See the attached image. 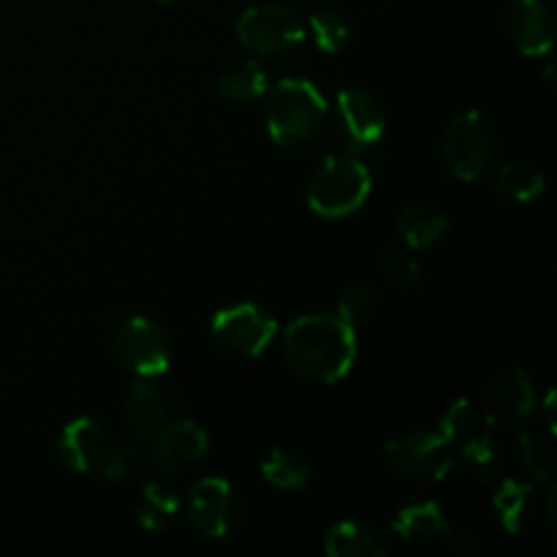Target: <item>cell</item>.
<instances>
[{"label": "cell", "mask_w": 557, "mask_h": 557, "mask_svg": "<svg viewBox=\"0 0 557 557\" xmlns=\"http://www.w3.org/2000/svg\"><path fill=\"white\" fill-rule=\"evenodd\" d=\"M495 188L504 199L517 201V205H528V201L539 199L547 188V180L531 163H504L495 174Z\"/></svg>", "instance_id": "obj_23"}, {"label": "cell", "mask_w": 557, "mask_h": 557, "mask_svg": "<svg viewBox=\"0 0 557 557\" xmlns=\"http://www.w3.org/2000/svg\"><path fill=\"white\" fill-rule=\"evenodd\" d=\"M324 549L330 557H381L386 544L370 522L341 520L326 531Z\"/></svg>", "instance_id": "obj_18"}, {"label": "cell", "mask_w": 557, "mask_h": 557, "mask_svg": "<svg viewBox=\"0 0 557 557\" xmlns=\"http://www.w3.org/2000/svg\"><path fill=\"white\" fill-rule=\"evenodd\" d=\"M509 41L528 58H544L555 44V9L549 0H509L504 11Z\"/></svg>", "instance_id": "obj_13"}, {"label": "cell", "mask_w": 557, "mask_h": 557, "mask_svg": "<svg viewBox=\"0 0 557 557\" xmlns=\"http://www.w3.org/2000/svg\"><path fill=\"white\" fill-rule=\"evenodd\" d=\"M308 36H313L315 47L326 54H337L351 41V22L341 11H315L308 22Z\"/></svg>", "instance_id": "obj_25"}, {"label": "cell", "mask_w": 557, "mask_h": 557, "mask_svg": "<svg viewBox=\"0 0 557 557\" xmlns=\"http://www.w3.org/2000/svg\"><path fill=\"white\" fill-rule=\"evenodd\" d=\"M114 444L107 428L90 417L74 419L63 428L58 438V457L69 471L74 473H98L107 457L112 455Z\"/></svg>", "instance_id": "obj_14"}, {"label": "cell", "mask_w": 557, "mask_h": 557, "mask_svg": "<svg viewBox=\"0 0 557 557\" xmlns=\"http://www.w3.org/2000/svg\"><path fill=\"white\" fill-rule=\"evenodd\" d=\"M218 96L226 98L232 103H253L267 96L270 82H267V71L261 69L256 60H245V63L232 65L218 76Z\"/></svg>", "instance_id": "obj_20"}, {"label": "cell", "mask_w": 557, "mask_h": 557, "mask_svg": "<svg viewBox=\"0 0 557 557\" xmlns=\"http://www.w3.org/2000/svg\"><path fill=\"white\" fill-rule=\"evenodd\" d=\"M495 515H498L500 525L509 533H522L531 525V511H533V490L528 484L506 479L498 487L493 498Z\"/></svg>", "instance_id": "obj_22"}, {"label": "cell", "mask_w": 557, "mask_h": 557, "mask_svg": "<svg viewBox=\"0 0 557 557\" xmlns=\"http://www.w3.org/2000/svg\"><path fill=\"white\" fill-rule=\"evenodd\" d=\"M237 38L259 58H281L308 38V22L286 3H259L239 14Z\"/></svg>", "instance_id": "obj_5"}, {"label": "cell", "mask_w": 557, "mask_h": 557, "mask_svg": "<svg viewBox=\"0 0 557 557\" xmlns=\"http://www.w3.org/2000/svg\"><path fill=\"white\" fill-rule=\"evenodd\" d=\"M283 357L288 368L315 384L346 379L357 359V332L341 315H302L283 335Z\"/></svg>", "instance_id": "obj_1"}, {"label": "cell", "mask_w": 557, "mask_h": 557, "mask_svg": "<svg viewBox=\"0 0 557 557\" xmlns=\"http://www.w3.org/2000/svg\"><path fill=\"white\" fill-rule=\"evenodd\" d=\"M520 460L525 471L531 473L536 482H553L555 471V455L544 438L536 433H528L520 428Z\"/></svg>", "instance_id": "obj_27"}, {"label": "cell", "mask_w": 557, "mask_h": 557, "mask_svg": "<svg viewBox=\"0 0 557 557\" xmlns=\"http://www.w3.org/2000/svg\"><path fill=\"white\" fill-rule=\"evenodd\" d=\"M381 272L389 283L397 286H413L419 281V261L408 248H389L381 256Z\"/></svg>", "instance_id": "obj_29"}, {"label": "cell", "mask_w": 557, "mask_h": 557, "mask_svg": "<svg viewBox=\"0 0 557 557\" xmlns=\"http://www.w3.org/2000/svg\"><path fill=\"white\" fill-rule=\"evenodd\" d=\"M386 131V112L381 98L368 87H346L335 101V136L341 139V152L368 150L379 145Z\"/></svg>", "instance_id": "obj_10"}, {"label": "cell", "mask_w": 557, "mask_h": 557, "mask_svg": "<svg viewBox=\"0 0 557 557\" xmlns=\"http://www.w3.org/2000/svg\"><path fill=\"white\" fill-rule=\"evenodd\" d=\"M451 232V221L433 201H411L397 215V234L413 250L435 248Z\"/></svg>", "instance_id": "obj_16"}, {"label": "cell", "mask_w": 557, "mask_h": 557, "mask_svg": "<svg viewBox=\"0 0 557 557\" xmlns=\"http://www.w3.org/2000/svg\"><path fill=\"white\" fill-rule=\"evenodd\" d=\"M180 511H183V506H180L174 490H169L161 482H147L136 498V522L145 531H169L180 520Z\"/></svg>", "instance_id": "obj_19"}, {"label": "cell", "mask_w": 557, "mask_h": 557, "mask_svg": "<svg viewBox=\"0 0 557 557\" xmlns=\"http://www.w3.org/2000/svg\"><path fill=\"white\" fill-rule=\"evenodd\" d=\"M114 362L134 379H158L172 362L169 332L150 315H131L120 321L112 335Z\"/></svg>", "instance_id": "obj_6"}, {"label": "cell", "mask_w": 557, "mask_h": 557, "mask_svg": "<svg viewBox=\"0 0 557 557\" xmlns=\"http://www.w3.org/2000/svg\"><path fill=\"white\" fill-rule=\"evenodd\" d=\"M207 449H210V438L190 419H169L158 433L147 438V455L152 466L166 473H183L199 466Z\"/></svg>", "instance_id": "obj_12"}, {"label": "cell", "mask_w": 557, "mask_h": 557, "mask_svg": "<svg viewBox=\"0 0 557 557\" xmlns=\"http://www.w3.org/2000/svg\"><path fill=\"white\" fill-rule=\"evenodd\" d=\"M158 3H166V0H158Z\"/></svg>", "instance_id": "obj_31"}, {"label": "cell", "mask_w": 557, "mask_h": 557, "mask_svg": "<svg viewBox=\"0 0 557 557\" xmlns=\"http://www.w3.org/2000/svg\"><path fill=\"white\" fill-rule=\"evenodd\" d=\"M330 107L319 87L302 76H286L267 90V131L286 150L313 145L324 131Z\"/></svg>", "instance_id": "obj_2"}, {"label": "cell", "mask_w": 557, "mask_h": 557, "mask_svg": "<svg viewBox=\"0 0 557 557\" xmlns=\"http://www.w3.org/2000/svg\"><path fill=\"white\" fill-rule=\"evenodd\" d=\"M169 395L158 379H136L123 400V422L134 441L145 444L169 422Z\"/></svg>", "instance_id": "obj_15"}, {"label": "cell", "mask_w": 557, "mask_h": 557, "mask_svg": "<svg viewBox=\"0 0 557 557\" xmlns=\"http://www.w3.org/2000/svg\"><path fill=\"white\" fill-rule=\"evenodd\" d=\"M373 190V177L368 166L351 152H332L324 158L308 183V207L321 218L354 215L368 201Z\"/></svg>", "instance_id": "obj_3"}, {"label": "cell", "mask_w": 557, "mask_h": 557, "mask_svg": "<svg viewBox=\"0 0 557 557\" xmlns=\"http://www.w3.org/2000/svg\"><path fill=\"white\" fill-rule=\"evenodd\" d=\"M261 476L267 484L277 490H286V493H302L305 487L313 479L308 462L299 455L288 449H270L267 457L261 460Z\"/></svg>", "instance_id": "obj_21"}, {"label": "cell", "mask_w": 557, "mask_h": 557, "mask_svg": "<svg viewBox=\"0 0 557 557\" xmlns=\"http://www.w3.org/2000/svg\"><path fill=\"white\" fill-rule=\"evenodd\" d=\"M379 288L373 283L359 281L346 286V292L341 294V299H337V315L357 330V324H364V321H370L379 313Z\"/></svg>", "instance_id": "obj_26"}, {"label": "cell", "mask_w": 557, "mask_h": 557, "mask_svg": "<svg viewBox=\"0 0 557 557\" xmlns=\"http://www.w3.org/2000/svg\"><path fill=\"white\" fill-rule=\"evenodd\" d=\"M384 457L392 471L408 482H438L455 468L451 444L441 433H403L384 444Z\"/></svg>", "instance_id": "obj_8"}, {"label": "cell", "mask_w": 557, "mask_h": 557, "mask_svg": "<svg viewBox=\"0 0 557 557\" xmlns=\"http://www.w3.org/2000/svg\"><path fill=\"white\" fill-rule=\"evenodd\" d=\"M476 424H479L476 408H473L468 400H455L449 408H446L444 417H441L438 433L444 435L449 444H462V441L471 438V435L476 433Z\"/></svg>", "instance_id": "obj_28"}, {"label": "cell", "mask_w": 557, "mask_h": 557, "mask_svg": "<svg viewBox=\"0 0 557 557\" xmlns=\"http://www.w3.org/2000/svg\"><path fill=\"white\" fill-rule=\"evenodd\" d=\"M185 517L201 539L223 542L237 531L243 504H239L237 490L226 479L210 476L190 487L188 500H185Z\"/></svg>", "instance_id": "obj_9"}, {"label": "cell", "mask_w": 557, "mask_h": 557, "mask_svg": "<svg viewBox=\"0 0 557 557\" xmlns=\"http://www.w3.org/2000/svg\"><path fill=\"white\" fill-rule=\"evenodd\" d=\"M495 147H498V134H495L493 120L479 109H466L446 125L444 139H441V158L457 180L473 183L490 169Z\"/></svg>", "instance_id": "obj_4"}, {"label": "cell", "mask_w": 557, "mask_h": 557, "mask_svg": "<svg viewBox=\"0 0 557 557\" xmlns=\"http://www.w3.org/2000/svg\"><path fill=\"white\" fill-rule=\"evenodd\" d=\"M136 468V449L131 444H114L112 455L107 457V462L101 466L98 476L107 479V482H125L131 479Z\"/></svg>", "instance_id": "obj_30"}, {"label": "cell", "mask_w": 557, "mask_h": 557, "mask_svg": "<svg viewBox=\"0 0 557 557\" xmlns=\"http://www.w3.org/2000/svg\"><path fill=\"white\" fill-rule=\"evenodd\" d=\"M212 341L228 357L253 359L270 348L275 341L277 321L261 305L237 302L218 310L212 319Z\"/></svg>", "instance_id": "obj_7"}, {"label": "cell", "mask_w": 557, "mask_h": 557, "mask_svg": "<svg viewBox=\"0 0 557 557\" xmlns=\"http://www.w3.org/2000/svg\"><path fill=\"white\" fill-rule=\"evenodd\" d=\"M536 411V389L522 368H506L493 375L482 397L484 424L495 430H520Z\"/></svg>", "instance_id": "obj_11"}, {"label": "cell", "mask_w": 557, "mask_h": 557, "mask_svg": "<svg viewBox=\"0 0 557 557\" xmlns=\"http://www.w3.org/2000/svg\"><path fill=\"white\" fill-rule=\"evenodd\" d=\"M397 536L408 542H457V531L435 500H413L397 509L392 520Z\"/></svg>", "instance_id": "obj_17"}, {"label": "cell", "mask_w": 557, "mask_h": 557, "mask_svg": "<svg viewBox=\"0 0 557 557\" xmlns=\"http://www.w3.org/2000/svg\"><path fill=\"white\" fill-rule=\"evenodd\" d=\"M460 460L466 462L468 471L484 484L498 482L500 471H504V455H500L498 444L490 435L473 433L471 438L462 441Z\"/></svg>", "instance_id": "obj_24"}]
</instances>
